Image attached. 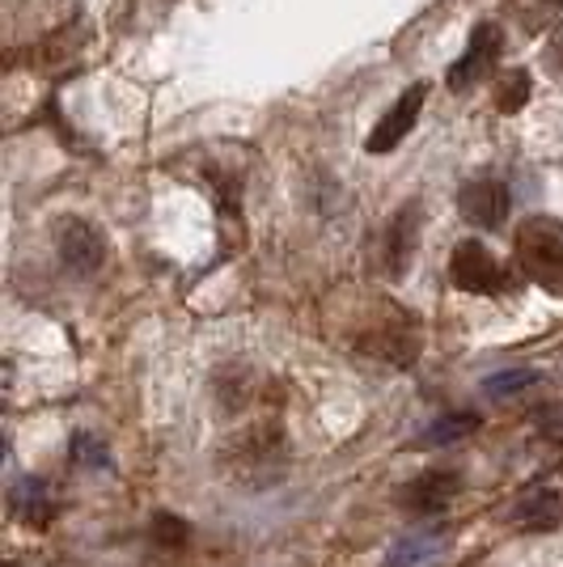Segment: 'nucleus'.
Masks as SVG:
<instances>
[{"label": "nucleus", "mask_w": 563, "mask_h": 567, "mask_svg": "<svg viewBox=\"0 0 563 567\" xmlns=\"http://www.w3.org/2000/svg\"><path fill=\"white\" fill-rule=\"evenodd\" d=\"M449 280L458 284L462 292H474V297H500L509 288V271L500 267L492 250L483 241H458L453 246V259H449Z\"/></svg>", "instance_id": "nucleus-2"}, {"label": "nucleus", "mask_w": 563, "mask_h": 567, "mask_svg": "<svg viewBox=\"0 0 563 567\" xmlns=\"http://www.w3.org/2000/svg\"><path fill=\"white\" fill-rule=\"evenodd\" d=\"M509 208H513V190L504 178H495V174H479V178H467L462 190H458V213L467 225L474 229H504V220H509Z\"/></svg>", "instance_id": "nucleus-3"}, {"label": "nucleus", "mask_w": 563, "mask_h": 567, "mask_svg": "<svg viewBox=\"0 0 563 567\" xmlns=\"http://www.w3.org/2000/svg\"><path fill=\"white\" fill-rule=\"evenodd\" d=\"M513 255L525 280L546 288L551 297H563V220L555 216H525L513 229Z\"/></svg>", "instance_id": "nucleus-1"}, {"label": "nucleus", "mask_w": 563, "mask_h": 567, "mask_svg": "<svg viewBox=\"0 0 563 567\" xmlns=\"http://www.w3.org/2000/svg\"><path fill=\"white\" fill-rule=\"evenodd\" d=\"M458 492H462L458 471H423L402 487V508L416 517H432V513H446Z\"/></svg>", "instance_id": "nucleus-8"}, {"label": "nucleus", "mask_w": 563, "mask_h": 567, "mask_svg": "<svg viewBox=\"0 0 563 567\" xmlns=\"http://www.w3.org/2000/svg\"><path fill=\"white\" fill-rule=\"evenodd\" d=\"M521 520H530L534 529H542V525H555L560 520V499L551 496V492H542V496H534L521 513H516Z\"/></svg>", "instance_id": "nucleus-14"}, {"label": "nucleus", "mask_w": 563, "mask_h": 567, "mask_svg": "<svg viewBox=\"0 0 563 567\" xmlns=\"http://www.w3.org/2000/svg\"><path fill=\"white\" fill-rule=\"evenodd\" d=\"M441 550V534H407L402 543L390 546L386 567H423Z\"/></svg>", "instance_id": "nucleus-11"}, {"label": "nucleus", "mask_w": 563, "mask_h": 567, "mask_svg": "<svg viewBox=\"0 0 563 567\" xmlns=\"http://www.w3.org/2000/svg\"><path fill=\"white\" fill-rule=\"evenodd\" d=\"M479 427V415L474 411H458V415H446V420H437V424L423 432L420 450H446V445H453V441H462V436H470Z\"/></svg>", "instance_id": "nucleus-10"}, {"label": "nucleus", "mask_w": 563, "mask_h": 567, "mask_svg": "<svg viewBox=\"0 0 563 567\" xmlns=\"http://www.w3.org/2000/svg\"><path fill=\"white\" fill-rule=\"evenodd\" d=\"M546 55H551V64L563 72V25L555 30V34H551V48H546Z\"/></svg>", "instance_id": "nucleus-17"}, {"label": "nucleus", "mask_w": 563, "mask_h": 567, "mask_svg": "<svg viewBox=\"0 0 563 567\" xmlns=\"http://www.w3.org/2000/svg\"><path fill=\"white\" fill-rule=\"evenodd\" d=\"M530 72L525 69H513L504 76V85H500V94H495V106H500V115H516L525 102H530Z\"/></svg>", "instance_id": "nucleus-12"}, {"label": "nucleus", "mask_w": 563, "mask_h": 567, "mask_svg": "<svg viewBox=\"0 0 563 567\" xmlns=\"http://www.w3.org/2000/svg\"><path fill=\"white\" fill-rule=\"evenodd\" d=\"M55 250H60V259H64L69 271L94 276L98 267L106 262V234L98 225H90V220H81V216H64L55 225Z\"/></svg>", "instance_id": "nucleus-5"}, {"label": "nucleus", "mask_w": 563, "mask_h": 567, "mask_svg": "<svg viewBox=\"0 0 563 567\" xmlns=\"http://www.w3.org/2000/svg\"><path fill=\"white\" fill-rule=\"evenodd\" d=\"M9 508H13V517L25 520V525H34V529H43V525L55 517L43 478H22V483L9 492Z\"/></svg>", "instance_id": "nucleus-9"}, {"label": "nucleus", "mask_w": 563, "mask_h": 567, "mask_svg": "<svg viewBox=\"0 0 563 567\" xmlns=\"http://www.w3.org/2000/svg\"><path fill=\"white\" fill-rule=\"evenodd\" d=\"M500 51H504V34H500V25L495 22L474 25V34H470L462 60H453V69L446 72V85L453 90V94H467L470 85L488 81V76L495 72V64H500Z\"/></svg>", "instance_id": "nucleus-4"}, {"label": "nucleus", "mask_w": 563, "mask_h": 567, "mask_svg": "<svg viewBox=\"0 0 563 567\" xmlns=\"http://www.w3.org/2000/svg\"><path fill=\"white\" fill-rule=\"evenodd\" d=\"M534 381H539L534 369H509V373H495V378L483 381V390L500 399V394H516V390H525V385H534Z\"/></svg>", "instance_id": "nucleus-13"}, {"label": "nucleus", "mask_w": 563, "mask_h": 567, "mask_svg": "<svg viewBox=\"0 0 563 567\" xmlns=\"http://www.w3.org/2000/svg\"><path fill=\"white\" fill-rule=\"evenodd\" d=\"M420 234H423V208L411 199V204H402L399 213L390 216V225H386V241H381V259H386V271H390L395 280L407 276V267L416 262Z\"/></svg>", "instance_id": "nucleus-7"}, {"label": "nucleus", "mask_w": 563, "mask_h": 567, "mask_svg": "<svg viewBox=\"0 0 563 567\" xmlns=\"http://www.w3.org/2000/svg\"><path fill=\"white\" fill-rule=\"evenodd\" d=\"M157 538L162 543H183L187 538V525L178 517H157Z\"/></svg>", "instance_id": "nucleus-15"}, {"label": "nucleus", "mask_w": 563, "mask_h": 567, "mask_svg": "<svg viewBox=\"0 0 563 567\" xmlns=\"http://www.w3.org/2000/svg\"><path fill=\"white\" fill-rule=\"evenodd\" d=\"M76 453H81V462H85V466H106V450L94 445L90 436H76Z\"/></svg>", "instance_id": "nucleus-16"}, {"label": "nucleus", "mask_w": 563, "mask_h": 567, "mask_svg": "<svg viewBox=\"0 0 563 567\" xmlns=\"http://www.w3.org/2000/svg\"><path fill=\"white\" fill-rule=\"evenodd\" d=\"M423 102H428V85H411L407 94L395 97V106L386 111V115L377 118V127L369 132V141H365V153H373V157H381V153H395L407 136H411V127L420 123V111Z\"/></svg>", "instance_id": "nucleus-6"}]
</instances>
